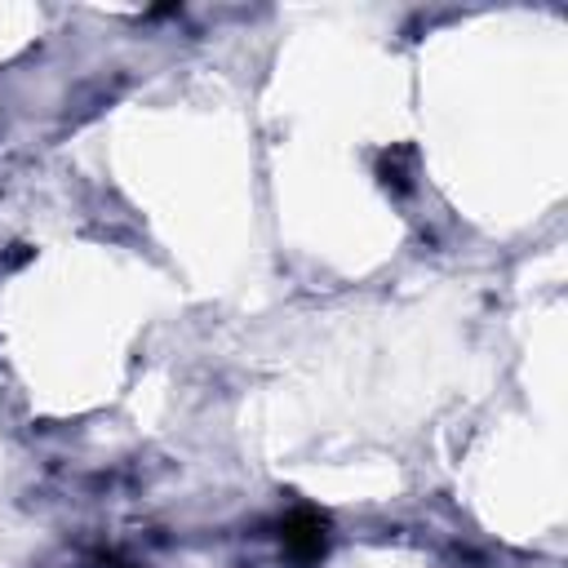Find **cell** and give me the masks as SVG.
Returning a JSON list of instances; mask_svg holds the SVG:
<instances>
[{"label":"cell","instance_id":"3","mask_svg":"<svg viewBox=\"0 0 568 568\" xmlns=\"http://www.w3.org/2000/svg\"><path fill=\"white\" fill-rule=\"evenodd\" d=\"M106 568H129V564H120V559H106Z\"/></svg>","mask_w":568,"mask_h":568},{"label":"cell","instance_id":"1","mask_svg":"<svg viewBox=\"0 0 568 568\" xmlns=\"http://www.w3.org/2000/svg\"><path fill=\"white\" fill-rule=\"evenodd\" d=\"M280 541H284V550H288L297 564L324 559V550H328V515H320V510H311V506H297L293 515H284Z\"/></svg>","mask_w":568,"mask_h":568},{"label":"cell","instance_id":"2","mask_svg":"<svg viewBox=\"0 0 568 568\" xmlns=\"http://www.w3.org/2000/svg\"><path fill=\"white\" fill-rule=\"evenodd\" d=\"M413 160V151L408 146H390V151H382L377 155V178H382V186H390V191H408V164Z\"/></svg>","mask_w":568,"mask_h":568}]
</instances>
